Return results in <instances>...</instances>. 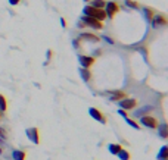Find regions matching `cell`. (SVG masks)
Returning a JSON list of instances; mask_svg holds the SVG:
<instances>
[{"mask_svg":"<svg viewBox=\"0 0 168 160\" xmlns=\"http://www.w3.org/2000/svg\"><path fill=\"white\" fill-rule=\"evenodd\" d=\"M150 110H152V107H150V106H148V107H145V109H142V110L136 112V115H137V116H143V113H148V112H150Z\"/></svg>","mask_w":168,"mask_h":160,"instance_id":"603a6c76","label":"cell"},{"mask_svg":"<svg viewBox=\"0 0 168 160\" xmlns=\"http://www.w3.org/2000/svg\"><path fill=\"white\" fill-rule=\"evenodd\" d=\"M84 1H88V0H84Z\"/></svg>","mask_w":168,"mask_h":160,"instance_id":"d6a6232c","label":"cell"},{"mask_svg":"<svg viewBox=\"0 0 168 160\" xmlns=\"http://www.w3.org/2000/svg\"><path fill=\"white\" fill-rule=\"evenodd\" d=\"M80 75H81L83 81H85V82H88V81L91 80V72H90L88 69H85V68H81V69H80Z\"/></svg>","mask_w":168,"mask_h":160,"instance_id":"5bb4252c","label":"cell"},{"mask_svg":"<svg viewBox=\"0 0 168 160\" xmlns=\"http://www.w3.org/2000/svg\"><path fill=\"white\" fill-rule=\"evenodd\" d=\"M0 116H1V112H0Z\"/></svg>","mask_w":168,"mask_h":160,"instance_id":"836d02e7","label":"cell"},{"mask_svg":"<svg viewBox=\"0 0 168 160\" xmlns=\"http://www.w3.org/2000/svg\"><path fill=\"white\" fill-rule=\"evenodd\" d=\"M168 147L167 146H162L161 147V150H159V153H158V156H156V159L158 160H168Z\"/></svg>","mask_w":168,"mask_h":160,"instance_id":"4fadbf2b","label":"cell"},{"mask_svg":"<svg viewBox=\"0 0 168 160\" xmlns=\"http://www.w3.org/2000/svg\"><path fill=\"white\" fill-rule=\"evenodd\" d=\"M140 123L143 125V126H146V128H152V129H155V128H158V122L155 118H152V116H140Z\"/></svg>","mask_w":168,"mask_h":160,"instance_id":"52a82bcc","label":"cell"},{"mask_svg":"<svg viewBox=\"0 0 168 160\" xmlns=\"http://www.w3.org/2000/svg\"><path fill=\"white\" fill-rule=\"evenodd\" d=\"M12 157H13V160H25V157H27V153H25V151H22V150H13Z\"/></svg>","mask_w":168,"mask_h":160,"instance_id":"7c38bea8","label":"cell"},{"mask_svg":"<svg viewBox=\"0 0 168 160\" xmlns=\"http://www.w3.org/2000/svg\"><path fill=\"white\" fill-rule=\"evenodd\" d=\"M83 12L85 16H91V18L100 21V22H103L106 19V13H105L103 9H96V7H91V6H85Z\"/></svg>","mask_w":168,"mask_h":160,"instance_id":"6da1fadb","label":"cell"},{"mask_svg":"<svg viewBox=\"0 0 168 160\" xmlns=\"http://www.w3.org/2000/svg\"><path fill=\"white\" fill-rule=\"evenodd\" d=\"M50 57H52V50L47 51V59H50Z\"/></svg>","mask_w":168,"mask_h":160,"instance_id":"4dcf8cb0","label":"cell"},{"mask_svg":"<svg viewBox=\"0 0 168 160\" xmlns=\"http://www.w3.org/2000/svg\"><path fill=\"white\" fill-rule=\"evenodd\" d=\"M61 24H62V27H66V21H65V19H64V18H62V19H61Z\"/></svg>","mask_w":168,"mask_h":160,"instance_id":"f546056e","label":"cell"},{"mask_svg":"<svg viewBox=\"0 0 168 160\" xmlns=\"http://www.w3.org/2000/svg\"><path fill=\"white\" fill-rule=\"evenodd\" d=\"M158 131H159V137L167 140L168 138V132H167V123H162V125H158Z\"/></svg>","mask_w":168,"mask_h":160,"instance_id":"9a60e30c","label":"cell"},{"mask_svg":"<svg viewBox=\"0 0 168 160\" xmlns=\"http://www.w3.org/2000/svg\"><path fill=\"white\" fill-rule=\"evenodd\" d=\"M124 119H126V122H127V123H128V125H130V126H131V128H134V129H139V128H140L137 122H134V120H133V119H130L128 116H127V118H124Z\"/></svg>","mask_w":168,"mask_h":160,"instance_id":"7402d4cb","label":"cell"},{"mask_svg":"<svg viewBox=\"0 0 168 160\" xmlns=\"http://www.w3.org/2000/svg\"><path fill=\"white\" fill-rule=\"evenodd\" d=\"M103 38H105V40L108 41V43H111V44H114V40H112V38H109V37H103Z\"/></svg>","mask_w":168,"mask_h":160,"instance_id":"f1b7e54d","label":"cell"},{"mask_svg":"<svg viewBox=\"0 0 168 160\" xmlns=\"http://www.w3.org/2000/svg\"><path fill=\"white\" fill-rule=\"evenodd\" d=\"M143 13H145V16H146L148 21H150V19L153 18V15H155V12H153L150 7H145V9H143Z\"/></svg>","mask_w":168,"mask_h":160,"instance_id":"ac0fdd59","label":"cell"},{"mask_svg":"<svg viewBox=\"0 0 168 160\" xmlns=\"http://www.w3.org/2000/svg\"><path fill=\"white\" fill-rule=\"evenodd\" d=\"M78 27H80V28H85V24H84L83 21H80V22H78Z\"/></svg>","mask_w":168,"mask_h":160,"instance_id":"83f0119b","label":"cell"},{"mask_svg":"<svg viewBox=\"0 0 168 160\" xmlns=\"http://www.w3.org/2000/svg\"><path fill=\"white\" fill-rule=\"evenodd\" d=\"M118 115H121L123 118H127V112H126V110H123V109H120V110H118Z\"/></svg>","mask_w":168,"mask_h":160,"instance_id":"484cf974","label":"cell"},{"mask_svg":"<svg viewBox=\"0 0 168 160\" xmlns=\"http://www.w3.org/2000/svg\"><path fill=\"white\" fill-rule=\"evenodd\" d=\"M117 156H118V157H120L121 160H130V154H128V151L123 150V148L120 150V153H118Z\"/></svg>","mask_w":168,"mask_h":160,"instance_id":"44dd1931","label":"cell"},{"mask_svg":"<svg viewBox=\"0 0 168 160\" xmlns=\"http://www.w3.org/2000/svg\"><path fill=\"white\" fill-rule=\"evenodd\" d=\"M74 47H77V49L80 47V38L78 40H74Z\"/></svg>","mask_w":168,"mask_h":160,"instance_id":"4316f807","label":"cell"},{"mask_svg":"<svg viewBox=\"0 0 168 160\" xmlns=\"http://www.w3.org/2000/svg\"><path fill=\"white\" fill-rule=\"evenodd\" d=\"M108 94H109V98H111L112 101H120V100L126 98V93H124V91H121V90L108 91Z\"/></svg>","mask_w":168,"mask_h":160,"instance_id":"30bf717a","label":"cell"},{"mask_svg":"<svg viewBox=\"0 0 168 160\" xmlns=\"http://www.w3.org/2000/svg\"><path fill=\"white\" fill-rule=\"evenodd\" d=\"M124 4L128 6L130 9H139V3L134 1V0H124Z\"/></svg>","mask_w":168,"mask_h":160,"instance_id":"ffe728a7","label":"cell"},{"mask_svg":"<svg viewBox=\"0 0 168 160\" xmlns=\"http://www.w3.org/2000/svg\"><path fill=\"white\" fill-rule=\"evenodd\" d=\"M88 115L93 118L94 120H97V122H100V123H106V118H105V115L99 110V109H96V107H90L88 109Z\"/></svg>","mask_w":168,"mask_h":160,"instance_id":"8992f818","label":"cell"},{"mask_svg":"<svg viewBox=\"0 0 168 160\" xmlns=\"http://www.w3.org/2000/svg\"><path fill=\"white\" fill-rule=\"evenodd\" d=\"M118 104H120V107L123 109V110H131V109H134L136 106H137V100L136 98H123V100H120L118 101Z\"/></svg>","mask_w":168,"mask_h":160,"instance_id":"5b68a950","label":"cell"},{"mask_svg":"<svg viewBox=\"0 0 168 160\" xmlns=\"http://www.w3.org/2000/svg\"><path fill=\"white\" fill-rule=\"evenodd\" d=\"M6 109H7V101H6L4 96L0 94V112H6Z\"/></svg>","mask_w":168,"mask_h":160,"instance_id":"d6986e66","label":"cell"},{"mask_svg":"<svg viewBox=\"0 0 168 160\" xmlns=\"http://www.w3.org/2000/svg\"><path fill=\"white\" fill-rule=\"evenodd\" d=\"M121 148H123V147H121L120 144H109V146H108V150H109L111 154H114V156H117Z\"/></svg>","mask_w":168,"mask_h":160,"instance_id":"2e32d148","label":"cell"},{"mask_svg":"<svg viewBox=\"0 0 168 160\" xmlns=\"http://www.w3.org/2000/svg\"><path fill=\"white\" fill-rule=\"evenodd\" d=\"M0 154H1V148H0Z\"/></svg>","mask_w":168,"mask_h":160,"instance_id":"1f68e13d","label":"cell"},{"mask_svg":"<svg viewBox=\"0 0 168 160\" xmlns=\"http://www.w3.org/2000/svg\"><path fill=\"white\" fill-rule=\"evenodd\" d=\"M152 27L153 28H159V27H165L167 25V18L164 15H153V18L150 19Z\"/></svg>","mask_w":168,"mask_h":160,"instance_id":"ba28073f","label":"cell"},{"mask_svg":"<svg viewBox=\"0 0 168 160\" xmlns=\"http://www.w3.org/2000/svg\"><path fill=\"white\" fill-rule=\"evenodd\" d=\"M80 40H90L91 43H97V41H99V37L94 35V34H91V33H83V34L80 35Z\"/></svg>","mask_w":168,"mask_h":160,"instance_id":"8fae6325","label":"cell"},{"mask_svg":"<svg viewBox=\"0 0 168 160\" xmlns=\"http://www.w3.org/2000/svg\"><path fill=\"white\" fill-rule=\"evenodd\" d=\"M6 137H7V132H6V129L0 126V140H4Z\"/></svg>","mask_w":168,"mask_h":160,"instance_id":"cb8c5ba5","label":"cell"},{"mask_svg":"<svg viewBox=\"0 0 168 160\" xmlns=\"http://www.w3.org/2000/svg\"><path fill=\"white\" fill-rule=\"evenodd\" d=\"M19 1H21V0H9V4H10V6H18Z\"/></svg>","mask_w":168,"mask_h":160,"instance_id":"d4e9b609","label":"cell"},{"mask_svg":"<svg viewBox=\"0 0 168 160\" xmlns=\"http://www.w3.org/2000/svg\"><path fill=\"white\" fill-rule=\"evenodd\" d=\"M78 62H80V65H81V68H85V69H88L93 63H94V57H91V56H84V54H80L78 56Z\"/></svg>","mask_w":168,"mask_h":160,"instance_id":"9c48e42d","label":"cell"},{"mask_svg":"<svg viewBox=\"0 0 168 160\" xmlns=\"http://www.w3.org/2000/svg\"><path fill=\"white\" fill-rule=\"evenodd\" d=\"M105 4H106V1L105 0H93L91 1V7H96V9H103L105 7Z\"/></svg>","mask_w":168,"mask_h":160,"instance_id":"e0dca14e","label":"cell"},{"mask_svg":"<svg viewBox=\"0 0 168 160\" xmlns=\"http://www.w3.org/2000/svg\"><path fill=\"white\" fill-rule=\"evenodd\" d=\"M25 134L33 144H40V131L37 128H28L25 131Z\"/></svg>","mask_w":168,"mask_h":160,"instance_id":"277c9868","label":"cell"},{"mask_svg":"<svg viewBox=\"0 0 168 160\" xmlns=\"http://www.w3.org/2000/svg\"><path fill=\"white\" fill-rule=\"evenodd\" d=\"M103 10H105V13H106V18H114L115 13L120 10V6H118L117 1H106Z\"/></svg>","mask_w":168,"mask_h":160,"instance_id":"7a4b0ae2","label":"cell"},{"mask_svg":"<svg viewBox=\"0 0 168 160\" xmlns=\"http://www.w3.org/2000/svg\"><path fill=\"white\" fill-rule=\"evenodd\" d=\"M81 21L85 24V27L88 25V27H91L94 30H102L103 28V22H100V21H97V19H94L91 16H85L84 15V16H81Z\"/></svg>","mask_w":168,"mask_h":160,"instance_id":"3957f363","label":"cell"}]
</instances>
